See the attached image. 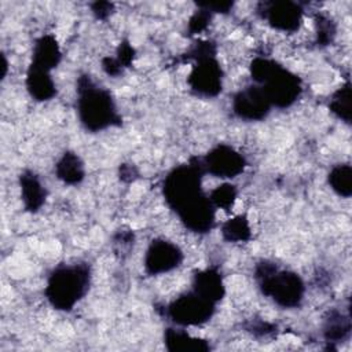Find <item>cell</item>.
Wrapping results in <instances>:
<instances>
[{
  "mask_svg": "<svg viewBox=\"0 0 352 352\" xmlns=\"http://www.w3.org/2000/svg\"><path fill=\"white\" fill-rule=\"evenodd\" d=\"M182 260L183 252L176 243L158 238L154 239L146 250L144 268L150 275H160L177 268Z\"/></svg>",
  "mask_w": 352,
  "mask_h": 352,
  "instance_id": "30bf717a",
  "label": "cell"
},
{
  "mask_svg": "<svg viewBox=\"0 0 352 352\" xmlns=\"http://www.w3.org/2000/svg\"><path fill=\"white\" fill-rule=\"evenodd\" d=\"M261 16L268 25L280 32H296L298 30L302 21V8L294 1H270L261 4Z\"/></svg>",
  "mask_w": 352,
  "mask_h": 352,
  "instance_id": "8fae6325",
  "label": "cell"
},
{
  "mask_svg": "<svg viewBox=\"0 0 352 352\" xmlns=\"http://www.w3.org/2000/svg\"><path fill=\"white\" fill-rule=\"evenodd\" d=\"M204 172L221 179H234L246 166L245 157L228 144H217L201 160Z\"/></svg>",
  "mask_w": 352,
  "mask_h": 352,
  "instance_id": "ba28073f",
  "label": "cell"
},
{
  "mask_svg": "<svg viewBox=\"0 0 352 352\" xmlns=\"http://www.w3.org/2000/svg\"><path fill=\"white\" fill-rule=\"evenodd\" d=\"M192 292L216 304L223 298L226 292L221 274L214 268H206V270L198 271L194 275Z\"/></svg>",
  "mask_w": 352,
  "mask_h": 352,
  "instance_id": "7c38bea8",
  "label": "cell"
},
{
  "mask_svg": "<svg viewBox=\"0 0 352 352\" xmlns=\"http://www.w3.org/2000/svg\"><path fill=\"white\" fill-rule=\"evenodd\" d=\"M330 111L344 122H351V84L346 81L331 96L329 103Z\"/></svg>",
  "mask_w": 352,
  "mask_h": 352,
  "instance_id": "44dd1931",
  "label": "cell"
},
{
  "mask_svg": "<svg viewBox=\"0 0 352 352\" xmlns=\"http://www.w3.org/2000/svg\"><path fill=\"white\" fill-rule=\"evenodd\" d=\"M256 278L261 293L282 308H296L301 304L305 286L300 275L278 270L274 263L261 261L256 267Z\"/></svg>",
  "mask_w": 352,
  "mask_h": 352,
  "instance_id": "5b68a950",
  "label": "cell"
},
{
  "mask_svg": "<svg viewBox=\"0 0 352 352\" xmlns=\"http://www.w3.org/2000/svg\"><path fill=\"white\" fill-rule=\"evenodd\" d=\"M250 74L253 81L264 89L272 106L289 107L301 95V80L272 59L256 58L250 65Z\"/></svg>",
  "mask_w": 352,
  "mask_h": 352,
  "instance_id": "3957f363",
  "label": "cell"
},
{
  "mask_svg": "<svg viewBox=\"0 0 352 352\" xmlns=\"http://www.w3.org/2000/svg\"><path fill=\"white\" fill-rule=\"evenodd\" d=\"M194 59L195 63L187 80L190 88L197 95L206 98L219 95L223 88V69L216 55H204Z\"/></svg>",
  "mask_w": 352,
  "mask_h": 352,
  "instance_id": "52a82bcc",
  "label": "cell"
},
{
  "mask_svg": "<svg viewBox=\"0 0 352 352\" xmlns=\"http://www.w3.org/2000/svg\"><path fill=\"white\" fill-rule=\"evenodd\" d=\"M116 59H117L118 63L122 66V69H124V67H128V66L132 63V59H133V48L131 47V44H128L126 41L122 43V44H120Z\"/></svg>",
  "mask_w": 352,
  "mask_h": 352,
  "instance_id": "484cf974",
  "label": "cell"
},
{
  "mask_svg": "<svg viewBox=\"0 0 352 352\" xmlns=\"http://www.w3.org/2000/svg\"><path fill=\"white\" fill-rule=\"evenodd\" d=\"M77 94L78 118L87 131L98 132L120 124V116L110 91L96 85L89 76L78 78Z\"/></svg>",
  "mask_w": 352,
  "mask_h": 352,
  "instance_id": "7a4b0ae2",
  "label": "cell"
},
{
  "mask_svg": "<svg viewBox=\"0 0 352 352\" xmlns=\"http://www.w3.org/2000/svg\"><path fill=\"white\" fill-rule=\"evenodd\" d=\"M26 88L32 98L38 102L50 100L56 94L55 81L52 80L51 72L30 66L26 76Z\"/></svg>",
  "mask_w": 352,
  "mask_h": 352,
  "instance_id": "5bb4252c",
  "label": "cell"
},
{
  "mask_svg": "<svg viewBox=\"0 0 352 352\" xmlns=\"http://www.w3.org/2000/svg\"><path fill=\"white\" fill-rule=\"evenodd\" d=\"M316 25V36H318V43L326 45L333 41V37L336 36V26L333 21L329 16L324 15H318L315 19Z\"/></svg>",
  "mask_w": 352,
  "mask_h": 352,
  "instance_id": "603a6c76",
  "label": "cell"
},
{
  "mask_svg": "<svg viewBox=\"0 0 352 352\" xmlns=\"http://www.w3.org/2000/svg\"><path fill=\"white\" fill-rule=\"evenodd\" d=\"M165 345L169 351H208L210 348L205 340L192 337L183 329L165 330Z\"/></svg>",
  "mask_w": 352,
  "mask_h": 352,
  "instance_id": "ac0fdd59",
  "label": "cell"
},
{
  "mask_svg": "<svg viewBox=\"0 0 352 352\" xmlns=\"http://www.w3.org/2000/svg\"><path fill=\"white\" fill-rule=\"evenodd\" d=\"M351 333V319L349 314L340 312L338 309L329 311L324 318L323 336L327 342H338L345 340Z\"/></svg>",
  "mask_w": 352,
  "mask_h": 352,
  "instance_id": "e0dca14e",
  "label": "cell"
},
{
  "mask_svg": "<svg viewBox=\"0 0 352 352\" xmlns=\"http://www.w3.org/2000/svg\"><path fill=\"white\" fill-rule=\"evenodd\" d=\"M91 283V270L85 263L62 264L50 274L45 297L59 311H70L87 294Z\"/></svg>",
  "mask_w": 352,
  "mask_h": 352,
  "instance_id": "277c9868",
  "label": "cell"
},
{
  "mask_svg": "<svg viewBox=\"0 0 352 352\" xmlns=\"http://www.w3.org/2000/svg\"><path fill=\"white\" fill-rule=\"evenodd\" d=\"M201 160H191L179 165L164 180V197L182 223L191 231L205 234L214 224L216 208L204 192L201 179L204 175Z\"/></svg>",
  "mask_w": 352,
  "mask_h": 352,
  "instance_id": "6da1fadb",
  "label": "cell"
},
{
  "mask_svg": "<svg viewBox=\"0 0 352 352\" xmlns=\"http://www.w3.org/2000/svg\"><path fill=\"white\" fill-rule=\"evenodd\" d=\"M331 190L340 197L349 198L352 194V168L349 164H338L327 176Z\"/></svg>",
  "mask_w": 352,
  "mask_h": 352,
  "instance_id": "d6986e66",
  "label": "cell"
},
{
  "mask_svg": "<svg viewBox=\"0 0 352 352\" xmlns=\"http://www.w3.org/2000/svg\"><path fill=\"white\" fill-rule=\"evenodd\" d=\"M113 10V4L107 3V1H98L92 4V12L95 14L96 18H107L111 14Z\"/></svg>",
  "mask_w": 352,
  "mask_h": 352,
  "instance_id": "4316f807",
  "label": "cell"
},
{
  "mask_svg": "<svg viewBox=\"0 0 352 352\" xmlns=\"http://www.w3.org/2000/svg\"><path fill=\"white\" fill-rule=\"evenodd\" d=\"M55 173L66 184H78L85 176L84 162L76 153L66 151L56 162Z\"/></svg>",
  "mask_w": 352,
  "mask_h": 352,
  "instance_id": "2e32d148",
  "label": "cell"
},
{
  "mask_svg": "<svg viewBox=\"0 0 352 352\" xmlns=\"http://www.w3.org/2000/svg\"><path fill=\"white\" fill-rule=\"evenodd\" d=\"M214 308V302L191 290L190 293L176 297L166 307V315L177 326H199L213 316Z\"/></svg>",
  "mask_w": 352,
  "mask_h": 352,
  "instance_id": "8992f818",
  "label": "cell"
},
{
  "mask_svg": "<svg viewBox=\"0 0 352 352\" xmlns=\"http://www.w3.org/2000/svg\"><path fill=\"white\" fill-rule=\"evenodd\" d=\"M236 195H238L236 187L231 183H223L208 194L212 205L216 209H223V210H230L234 206L236 201Z\"/></svg>",
  "mask_w": 352,
  "mask_h": 352,
  "instance_id": "7402d4cb",
  "label": "cell"
},
{
  "mask_svg": "<svg viewBox=\"0 0 352 352\" xmlns=\"http://www.w3.org/2000/svg\"><path fill=\"white\" fill-rule=\"evenodd\" d=\"M19 183H21V195H22V201L26 210L37 212L45 201L47 191L44 186L41 184L38 177L29 170L21 175Z\"/></svg>",
  "mask_w": 352,
  "mask_h": 352,
  "instance_id": "9a60e30c",
  "label": "cell"
},
{
  "mask_svg": "<svg viewBox=\"0 0 352 352\" xmlns=\"http://www.w3.org/2000/svg\"><path fill=\"white\" fill-rule=\"evenodd\" d=\"M197 6L199 8L206 10L208 12H210L213 15L214 12H220V14L228 12L232 8L234 3H231V1H210V3H198Z\"/></svg>",
  "mask_w": 352,
  "mask_h": 352,
  "instance_id": "d4e9b609",
  "label": "cell"
},
{
  "mask_svg": "<svg viewBox=\"0 0 352 352\" xmlns=\"http://www.w3.org/2000/svg\"><path fill=\"white\" fill-rule=\"evenodd\" d=\"M221 235L228 242L248 241L252 235L248 217L245 214H238L224 221L221 226Z\"/></svg>",
  "mask_w": 352,
  "mask_h": 352,
  "instance_id": "ffe728a7",
  "label": "cell"
},
{
  "mask_svg": "<svg viewBox=\"0 0 352 352\" xmlns=\"http://www.w3.org/2000/svg\"><path fill=\"white\" fill-rule=\"evenodd\" d=\"M272 104L260 85H249L232 98V110L236 117L246 121H260L267 117Z\"/></svg>",
  "mask_w": 352,
  "mask_h": 352,
  "instance_id": "9c48e42d",
  "label": "cell"
},
{
  "mask_svg": "<svg viewBox=\"0 0 352 352\" xmlns=\"http://www.w3.org/2000/svg\"><path fill=\"white\" fill-rule=\"evenodd\" d=\"M60 56L62 55L56 38L51 34H44L34 43L30 66L51 72L59 63Z\"/></svg>",
  "mask_w": 352,
  "mask_h": 352,
  "instance_id": "4fadbf2b",
  "label": "cell"
},
{
  "mask_svg": "<svg viewBox=\"0 0 352 352\" xmlns=\"http://www.w3.org/2000/svg\"><path fill=\"white\" fill-rule=\"evenodd\" d=\"M212 18V14L208 12L204 8H199L194 12V15L190 18L188 21V30L195 34V33H201L202 30L206 29V26L209 25V21Z\"/></svg>",
  "mask_w": 352,
  "mask_h": 352,
  "instance_id": "cb8c5ba5",
  "label": "cell"
}]
</instances>
